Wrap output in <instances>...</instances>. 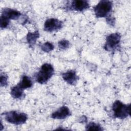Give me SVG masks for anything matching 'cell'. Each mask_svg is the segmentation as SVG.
<instances>
[{"label": "cell", "mask_w": 131, "mask_h": 131, "mask_svg": "<svg viewBox=\"0 0 131 131\" xmlns=\"http://www.w3.org/2000/svg\"><path fill=\"white\" fill-rule=\"evenodd\" d=\"M54 68L49 63H44L40 70L35 75L36 81L40 84H45L53 75Z\"/></svg>", "instance_id": "6da1fadb"}, {"label": "cell", "mask_w": 131, "mask_h": 131, "mask_svg": "<svg viewBox=\"0 0 131 131\" xmlns=\"http://www.w3.org/2000/svg\"><path fill=\"white\" fill-rule=\"evenodd\" d=\"M115 117L125 119L130 115V104H124L119 100L115 101L112 106Z\"/></svg>", "instance_id": "7a4b0ae2"}, {"label": "cell", "mask_w": 131, "mask_h": 131, "mask_svg": "<svg viewBox=\"0 0 131 131\" xmlns=\"http://www.w3.org/2000/svg\"><path fill=\"white\" fill-rule=\"evenodd\" d=\"M112 6L113 4L111 1L105 0L100 1L94 8L95 16L98 18L107 17L112 11Z\"/></svg>", "instance_id": "3957f363"}, {"label": "cell", "mask_w": 131, "mask_h": 131, "mask_svg": "<svg viewBox=\"0 0 131 131\" xmlns=\"http://www.w3.org/2000/svg\"><path fill=\"white\" fill-rule=\"evenodd\" d=\"M5 120L12 124L16 125L21 124L26 122L28 119L27 115L24 113H19L15 111L6 112L3 114Z\"/></svg>", "instance_id": "277c9868"}, {"label": "cell", "mask_w": 131, "mask_h": 131, "mask_svg": "<svg viewBox=\"0 0 131 131\" xmlns=\"http://www.w3.org/2000/svg\"><path fill=\"white\" fill-rule=\"evenodd\" d=\"M121 39V35L118 33H114L110 34L106 38V42L104 46L105 50L111 51L116 49Z\"/></svg>", "instance_id": "5b68a950"}, {"label": "cell", "mask_w": 131, "mask_h": 131, "mask_svg": "<svg viewBox=\"0 0 131 131\" xmlns=\"http://www.w3.org/2000/svg\"><path fill=\"white\" fill-rule=\"evenodd\" d=\"M66 8L69 10H75L82 12L90 7L89 1L84 0H74L68 2Z\"/></svg>", "instance_id": "8992f818"}, {"label": "cell", "mask_w": 131, "mask_h": 131, "mask_svg": "<svg viewBox=\"0 0 131 131\" xmlns=\"http://www.w3.org/2000/svg\"><path fill=\"white\" fill-rule=\"evenodd\" d=\"M62 21L56 18H49L47 19L44 24V30L47 32H53L62 28Z\"/></svg>", "instance_id": "52a82bcc"}, {"label": "cell", "mask_w": 131, "mask_h": 131, "mask_svg": "<svg viewBox=\"0 0 131 131\" xmlns=\"http://www.w3.org/2000/svg\"><path fill=\"white\" fill-rule=\"evenodd\" d=\"M21 15V14L20 12L9 8H5L3 9L1 15L2 16H3L9 20H17L19 18Z\"/></svg>", "instance_id": "ba28073f"}, {"label": "cell", "mask_w": 131, "mask_h": 131, "mask_svg": "<svg viewBox=\"0 0 131 131\" xmlns=\"http://www.w3.org/2000/svg\"><path fill=\"white\" fill-rule=\"evenodd\" d=\"M70 115L71 113L69 108L66 106H63L52 113L51 117L56 119H64Z\"/></svg>", "instance_id": "9c48e42d"}, {"label": "cell", "mask_w": 131, "mask_h": 131, "mask_svg": "<svg viewBox=\"0 0 131 131\" xmlns=\"http://www.w3.org/2000/svg\"><path fill=\"white\" fill-rule=\"evenodd\" d=\"M63 79L71 85H75L78 80V76L75 71L70 70L62 74Z\"/></svg>", "instance_id": "30bf717a"}, {"label": "cell", "mask_w": 131, "mask_h": 131, "mask_svg": "<svg viewBox=\"0 0 131 131\" xmlns=\"http://www.w3.org/2000/svg\"><path fill=\"white\" fill-rule=\"evenodd\" d=\"M11 95L12 97L15 99L22 98L24 96V89L17 84L11 89Z\"/></svg>", "instance_id": "8fae6325"}, {"label": "cell", "mask_w": 131, "mask_h": 131, "mask_svg": "<svg viewBox=\"0 0 131 131\" xmlns=\"http://www.w3.org/2000/svg\"><path fill=\"white\" fill-rule=\"evenodd\" d=\"M39 33L38 31L34 32H28L27 35V40L30 47H33L36 43L37 38H39Z\"/></svg>", "instance_id": "7c38bea8"}, {"label": "cell", "mask_w": 131, "mask_h": 131, "mask_svg": "<svg viewBox=\"0 0 131 131\" xmlns=\"http://www.w3.org/2000/svg\"><path fill=\"white\" fill-rule=\"evenodd\" d=\"M17 84L23 89H25L31 88L32 86L33 83L30 78L24 75L22 77L21 80Z\"/></svg>", "instance_id": "4fadbf2b"}, {"label": "cell", "mask_w": 131, "mask_h": 131, "mask_svg": "<svg viewBox=\"0 0 131 131\" xmlns=\"http://www.w3.org/2000/svg\"><path fill=\"white\" fill-rule=\"evenodd\" d=\"M86 130H102L103 129L99 124L94 122L89 123L86 126Z\"/></svg>", "instance_id": "5bb4252c"}, {"label": "cell", "mask_w": 131, "mask_h": 131, "mask_svg": "<svg viewBox=\"0 0 131 131\" xmlns=\"http://www.w3.org/2000/svg\"><path fill=\"white\" fill-rule=\"evenodd\" d=\"M54 46L52 43L49 42H46L42 44L41 46V50L45 52H49L54 49Z\"/></svg>", "instance_id": "9a60e30c"}, {"label": "cell", "mask_w": 131, "mask_h": 131, "mask_svg": "<svg viewBox=\"0 0 131 131\" xmlns=\"http://www.w3.org/2000/svg\"><path fill=\"white\" fill-rule=\"evenodd\" d=\"M58 46L60 49L65 50L69 48L70 46V42L68 40L62 39L58 42Z\"/></svg>", "instance_id": "2e32d148"}, {"label": "cell", "mask_w": 131, "mask_h": 131, "mask_svg": "<svg viewBox=\"0 0 131 131\" xmlns=\"http://www.w3.org/2000/svg\"><path fill=\"white\" fill-rule=\"evenodd\" d=\"M10 23V20L3 17V16H1V19H0V26L1 28L2 29H4L8 27Z\"/></svg>", "instance_id": "e0dca14e"}, {"label": "cell", "mask_w": 131, "mask_h": 131, "mask_svg": "<svg viewBox=\"0 0 131 131\" xmlns=\"http://www.w3.org/2000/svg\"><path fill=\"white\" fill-rule=\"evenodd\" d=\"M8 84V76L5 74H1V86H5Z\"/></svg>", "instance_id": "ac0fdd59"}, {"label": "cell", "mask_w": 131, "mask_h": 131, "mask_svg": "<svg viewBox=\"0 0 131 131\" xmlns=\"http://www.w3.org/2000/svg\"><path fill=\"white\" fill-rule=\"evenodd\" d=\"M106 20L107 23L109 25H110L111 26H114V25L115 24V19L114 17L109 15L106 17Z\"/></svg>", "instance_id": "d6986e66"}]
</instances>
